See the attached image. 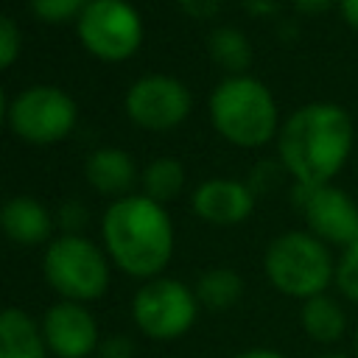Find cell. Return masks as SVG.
<instances>
[{"instance_id": "19", "label": "cell", "mask_w": 358, "mask_h": 358, "mask_svg": "<svg viewBox=\"0 0 358 358\" xmlns=\"http://www.w3.org/2000/svg\"><path fill=\"white\" fill-rule=\"evenodd\" d=\"M185 185V171H182V162L179 159H171V157H162V159H154L145 173H143V187H145V196H151L154 201H168L173 199Z\"/></svg>"}, {"instance_id": "18", "label": "cell", "mask_w": 358, "mask_h": 358, "mask_svg": "<svg viewBox=\"0 0 358 358\" xmlns=\"http://www.w3.org/2000/svg\"><path fill=\"white\" fill-rule=\"evenodd\" d=\"M241 296H243V280L232 268H210L196 282V299L210 310H227Z\"/></svg>"}, {"instance_id": "9", "label": "cell", "mask_w": 358, "mask_h": 358, "mask_svg": "<svg viewBox=\"0 0 358 358\" xmlns=\"http://www.w3.org/2000/svg\"><path fill=\"white\" fill-rule=\"evenodd\" d=\"M294 204L299 207L308 232L327 246H350L358 241V201L338 185H294Z\"/></svg>"}, {"instance_id": "12", "label": "cell", "mask_w": 358, "mask_h": 358, "mask_svg": "<svg viewBox=\"0 0 358 358\" xmlns=\"http://www.w3.org/2000/svg\"><path fill=\"white\" fill-rule=\"evenodd\" d=\"M255 190L238 179H207L193 190V213L210 224L232 227L252 215Z\"/></svg>"}, {"instance_id": "4", "label": "cell", "mask_w": 358, "mask_h": 358, "mask_svg": "<svg viewBox=\"0 0 358 358\" xmlns=\"http://www.w3.org/2000/svg\"><path fill=\"white\" fill-rule=\"evenodd\" d=\"M263 271L280 294L305 302L333 285L336 257L330 246L313 232L288 229L266 246Z\"/></svg>"}, {"instance_id": "5", "label": "cell", "mask_w": 358, "mask_h": 358, "mask_svg": "<svg viewBox=\"0 0 358 358\" xmlns=\"http://www.w3.org/2000/svg\"><path fill=\"white\" fill-rule=\"evenodd\" d=\"M48 282L70 302L98 299L109 288V260L84 235H59L45 252Z\"/></svg>"}, {"instance_id": "15", "label": "cell", "mask_w": 358, "mask_h": 358, "mask_svg": "<svg viewBox=\"0 0 358 358\" xmlns=\"http://www.w3.org/2000/svg\"><path fill=\"white\" fill-rule=\"evenodd\" d=\"M299 324L305 336L316 344H336L347 333V310L338 296L316 294L299 305Z\"/></svg>"}, {"instance_id": "25", "label": "cell", "mask_w": 358, "mask_h": 358, "mask_svg": "<svg viewBox=\"0 0 358 358\" xmlns=\"http://www.w3.org/2000/svg\"><path fill=\"white\" fill-rule=\"evenodd\" d=\"M176 3L185 8V14H190L196 20H210L221 8V0H176Z\"/></svg>"}, {"instance_id": "27", "label": "cell", "mask_w": 358, "mask_h": 358, "mask_svg": "<svg viewBox=\"0 0 358 358\" xmlns=\"http://www.w3.org/2000/svg\"><path fill=\"white\" fill-rule=\"evenodd\" d=\"M336 11H338L341 22H344L350 31H355V34H358V0H338Z\"/></svg>"}, {"instance_id": "32", "label": "cell", "mask_w": 358, "mask_h": 358, "mask_svg": "<svg viewBox=\"0 0 358 358\" xmlns=\"http://www.w3.org/2000/svg\"><path fill=\"white\" fill-rule=\"evenodd\" d=\"M352 347H355V358H358V327H355V333H352Z\"/></svg>"}, {"instance_id": "31", "label": "cell", "mask_w": 358, "mask_h": 358, "mask_svg": "<svg viewBox=\"0 0 358 358\" xmlns=\"http://www.w3.org/2000/svg\"><path fill=\"white\" fill-rule=\"evenodd\" d=\"M3 112H6V95H3V87H0V123H3Z\"/></svg>"}, {"instance_id": "11", "label": "cell", "mask_w": 358, "mask_h": 358, "mask_svg": "<svg viewBox=\"0 0 358 358\" xmlns=\"http://www.w3.org/2000/svg\"><path fill=\"white\" fill-rule=\"evenodd\" d=\"M45 344L59 358H87L98 347L95 316L81 302H56L42 322Z\"/></svg>"}, {"instance_id": "28", "label": "cell", "mask_w": 358, "mask_h": 358, "mask_svg": "<svg viewBox=\"0 0 358 358\" xmlns=\"http://www.w3.org/2000/svg\"><path fill=\"white\" fill-rule=\"evenodd\" d=\"M235 358H285V355H282V352H277V350H268V347H255V350L238 352Z\"/></svg>"}, {"instance_id": "23", "label": "cell", "mask_w": 358, "mask_h": 358, "mask_svg": "<svg viewBox=\"0 0 358 358\" xmlns=\"http://www.w3.org/2000/svg\"><path fill=\"white\" fill-rule=\"evenodd\" d=\"M101 358H134V344L126 336H109L101 344Z\"/></svg>"}, {"instance_id": "10", "label": "cell", "mask_w": 358, "mask_h": 358, "mask_svg": "<svg viewBox=\"0 0 358 358\" xmlns=\"http://www.w3.org/2000/svg\"><path fill=\"white\" fill-rule=\"evenodd\" d=\"M193 98L190 90L173 76H143L126 92V115L131 123L148 131H168L176 129L190 115Z\"/></svg>"}, {"instance_id": "22", "label": "cell", "mask_w": 358, "mask_h": 358, "mask_svg": "<svg viewBox=\"0 0 358 358\" xmlns=\"http://www.w3.org/2000/svg\"><path fill=\"white\" fill-rule=\"evenodd\" d=\"M20 48H22L20 28L14 25V20H8V17L0 14V70L17 62Z\"/></svg>"}, {"instance_id": "20", "label": "cell", "mask_w": 358, "mask_h": 358, "mask_svg": "<svg viewBox=\"0 0 358 358\" xmlns=\"http://www.w3.org/2000/svg\"><path fill=\"white\" fill-rule=\"evenodd\" d=\"M333 285L341 299L358 305V241L344 246L336 255V271H333Z\"/></svg>"}, {"instance_id": "26", "label": "cell", "mask_w": 358, "mask_h": 358, "mask_svg": "<svg viewBox=\"0 0 358 358\" xmlns=\"http://www.w3.org/2000/svg\"><path fill=\"white\" fill-rule=\"evenodd\" d=\"M294 8L299 14H308V17H316V14H324L327 8H336L338 0H291Z\"/></svg>"}, {"instance_id": "16", "label": "cell", "mask_w": 358, "mask_h": 358, "mask_svg": "<svg viewBox=\"0 0 358 358\" xmlns=\"http://www.w3.org/2000/svg\"><path fill=\"white\" fill-rule=\"evenodd\" d=\"M45 333L25 310H0V358H45Z\"/></svg>"}, {"instance_id": "30", "label": "cell", "mask_w": 358, "mask_h": 358, "mask_svg": "<svg viewBox=\"0 0 358 358\" xmlns=\"http://www.w3.org/2000/svg\"><path fill=\"white\" fill-rule=\"evenodd\" d=\"M313 358H355V355H347V352H338V350H327V352H319Z\"/></svg>"}, {"instance_id": "14", "label": "cell", "mask_w": 358, "mask_h": 358, "mask_svg": "<svg viewBox=\"0 0 358 358\" xmlns=\"http://www.w3.org/2000/svg\"><path fill=\"white\" fill-rule=\"evenodd\" d=\"M90 185L98 190V193H106V196H129L126 190L134 185L137 179V171H134V159L120 151V148H95L90 157H87V168H84Z\"/></svg>"}, {"instance_id": "24", "label": "cell", "mask_w": 358, "mask_h": 358, "mask_svg": "<svg viewBox=\"0 0 358 358\" xmlns=\"http://www.w3.org/2000/svg\"><path fill=\"white\" fill-rule=\"evenodd\" d=\"M59 221H62V227H64V232H67V235H78V229H81V227H84V221H87L84 207H81L78 201H67V204L62 207Z\"/></svg>"}, {"instance_id": "1", "label": "cell", "mask_w": 358, "mask_h": 358, "mask_svg": "<svg viewBox=\"0 0 358 358\" xmlns=\"http://www.w3.org/2000/svg\"><path fill=\"white\" fill-rule=\"evenodd\" d=\"M352 115L333 101H310L294 109L277 131V162L294 185H330L352 157Z\"/></svg>"}, {"instance_id": "2", "label": "cell", "mask_w": 358, "mask_h": 358, "mask_svg": "<svg viewBox=\"0 0 358 358\" xmlns=\"http://www.w3.org/2000/svg\"><path fill=\"white\" fill-rule=\"evenodd\" d=\"M106 255L131 277H157L173 255V224L151 196L115 199L101 221Z\"/></svg>"}, {"instance_id": "17", "label": "cell", "mask_w": 358, "mask_h": 358, "mask_svg": "<svg viewBox=\"0 0 358 358\" xmlns=\"http://www.w3.org/2000/svg\"><path fill=\"white\" fill-rule=\"evenodd\" d=\"M207 48H210L213 62L218 67H224L229 76H241L252 64V45L241 28H232V25L215 28L210 34Z\"/></svg>"}, {"instance_id": "29", "label": "cell", "mask_w": 358, "mask_h": 358, "mask_svg": "<svg viewBox=\"0 0 358 358\" xmlns=\"http://www.w3.org/2000/svg\"><path fill=\"white\" fill-rule=\"evenodd\" d=\"M246 3H249L252 14H266V11L274 8V0H246Z\"/></svg>"}, {"instance_id": "21", "label": "cell", "mask_w": 358, "mask_h": 358, "mask_svg": "<svg viewBox=\"0 0 358 358\" xmlns=\"http://www.w3.org/2000/svg\"><path fill=\"white\" fill-rule=\"evenodd\" d=\"M87 3L90 0H31V8L45 22H64V20L81 17Z\"/></svg>"}, {"instance_id": "3", "label": "cell", "mask_w": 358, "mask_h": 358, "mask_svg": "<svg viewBox=\"0 0 358 358\" xmlns=\"http://www.w3.org/2000/svg\"><path fill=\"white\" fill-rule=\"evenodd\" d=\"M210 120L215 131L238 148H260L277 140L280 109L271 90L249 76H227L210 95Z\"/></svg>"}, {"instance_id": "7", "label": "cell", "mask_w": 358, "mask_h": 358, "mask_svg": "<svg viewBox=\"0 0 358 358\" xmlns=\"http://www.w3.org/2000/svg\"><path fill=\"white\" fill-rule=\"evenodd\" d=\"M196 291L171 277H154L134 294L131 316L137 327L151 338H176L196 322Z\"/></svg>"}, {"instance_id": "6", "label": "cell", "mask_w": 358, "mask_h": 358, "mask_svg": "<svg viewBox=\"0 0 358 358\" xmlns=\"http://www.w3.org/2000/svg\"><path fill=\"white\" fill-rule=\"evenodd\" d=\"M78 39L101 62H126L143 42V22L126 0H90L78 17Z\"/></svg>"}, {"instance_id": "13", "label": "cell", "mask_w": 358, "mask_h": 358, "mask_svg": "<svg viewBox=\"0 0 358 358\" xmlns=\"http://www.w3.org/2000/svg\"><path fill=\"white\" fill-rule=\"evenodd\" d=\"M0 227L14 243L34 246V243H42L50 238L53 221H50V213L45 210V204H39L31 196H17L3 204Z\"/></svg>"}, {"instance_id": "8", "label": "cell", "mask_w": 358, "mask_h": 358, "mask_svg": "<svg viewBox=\"0 0 358 358\" xmlns=\"http://www.w3.org/2000/svg\"><path fill=\"white\" fill-rule=\"evenodd\" d=\"M76 101L59 87H31L20 92L8 109L11 129L36 145L59 143L76 126Z\"/></svg>"}]
</instances>
